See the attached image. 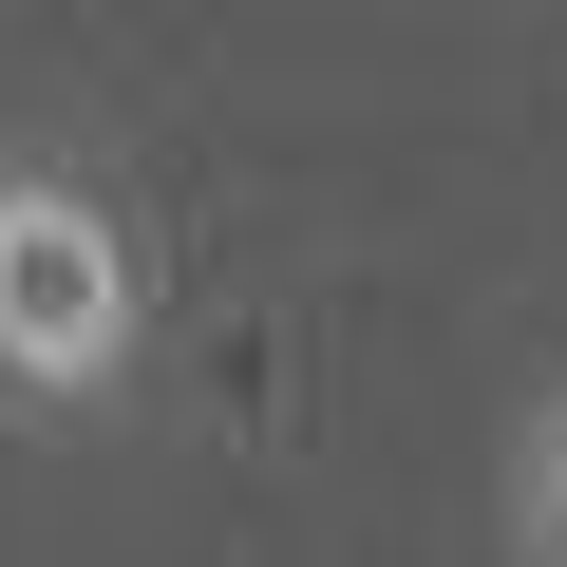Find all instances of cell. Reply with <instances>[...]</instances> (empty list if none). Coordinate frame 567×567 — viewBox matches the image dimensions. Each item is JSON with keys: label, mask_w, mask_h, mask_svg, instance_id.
Masks as SVG:
<instances>
[{"label": "cell", "mask_w": 567, "mask_h": 567, "mask_svg": "<svg viewBox=\"0 0 567 567\" xmlns=\"http://www.w3.org/2000/svg\"><path fill=\"white\" fill-rule=\"evenodd\" d=\"M152 322H171V265L133 227V189L95 152H0V416H39V435H95L133 416L152 379Z\"/></svg>", "instance_id": "6da1fadb"}, {"label": "cell", "mask_w": 567, "mask_h": 567, "mask_svg": "<svg viewBox=\"0 0 567 567\" xmlns=\"http://www.w3.org/2000/svg\"><path fill=\"white\" fill-rule=\"evenodd\" d=\"M511 567H567V379L511 416Z\"/></svg>", "instance_id": "7a4b0ae2"}]
</instances>
